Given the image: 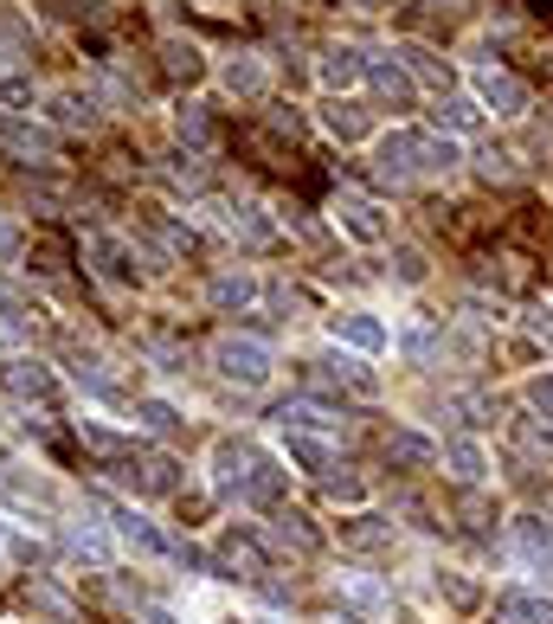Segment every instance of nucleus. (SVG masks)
<instances>
[{"mask_svg": "<svg viewBox=\"0 0 553 624\" xmlns=\"http://www.w3.org/2000/svg\"><path fill=\"white\" fill-rule=\"evenodd\" d=\"M213 368H220L232 387H264L277 361H270V348H264V341H252V335H225L220 348H213Z\"/></svg>", "mask_w": 553, "mask_h": 624, "instance_id": "obj_1", "label": "nucleus"}, {"mask_svg": "<svg viewBox=\"0 0 553 624\" xmlns=\"http://www.w3.org/2000/svg\"><path fill=\"white\" fill-rule=\"evenodd\" d=\"M329 213H334V225H341L354 245H386V232H393V220H386L373 200H354V193H341Z\"/></svg>", "mask_w": 553, "mask_h": 624, "instance_id": "obj_2", "label": "nucleus"}, {"mask_svg": "<svg viewBox=\"0 0 553 624\" xmlns=\"http://www.w3.org/2000/svg\"><path fill=\"white\" fill-rule=\"evenodd\" d=\"M0 148L20 155V161H52L59 136H52L45 123H33V116H0Z\"/></svg>", "mask_w": 553, "mask_h": 624, "instance_id": "obj_3", "label": "nucleus"}, {"mask_svg": "<svg viewBox=\"0 0 553 624\" xmlns=\"http://www.w3.org/2000/svg\"><path fill=\"white\" fill-rule=\"evenodd\" d=\"M7 393L13 400H33V405H52L59 400V373L45 368V361H33V355H20V361H7Z\"/></svg>", "mask_w": 553, "mask_h": 624, "instance_id": "obj_4", "label": "nucleus"}, {"mask_svg": "<svg viewBox=\"0 0 553 624\" xmlns=\"http://www.w3.org/2000/svg\"><path fill=\"white\" fill-rule=\"evenodd\" d=\"M213 573H225V580H258L264 573L258 535H220V548H213Z\"/></svg>", "mask_w": 553, "mask_h": 624, "instance_id": "obj_5", "label": "nucleus"}, {"mask_svg": "<svg viewBox=\"0 0 553 624\" xmlns=\"http://www.w3.org/2000/svg\"><path fill=\"white\" fill-rule=\"evenodd\" d=\"M334 341H348L354 355H380L393 335H386V322H380L373 309H341V316H334Z\"/></svg>", "mask_w": 553, "mask_h": 624, "instance_id": "obj_6", "label": "nucleus"}, {"mask_svg": "<svg viewBox=\"0 0 553 624\" xmlns=\"http://www.w3.org/2000/svg\"><path fill=\"white\" fill-rule=\"evenodd\" d=\"M213 470H220L225 496H245V483H252V470H258V451L238 444V438H220L213 444Z\"/></svg>", "mask_w": 553, "mask_h": 624, "instance_id": "obj_7", "label": "nucleus"}, {"mask_svg": "<svg viewBox=\"0 0 553 624\" xmlns=\"http://www.w3.org/2000/svg\"><path fill=\"white\" fill-rule=\"evenodd\" d=\"M477 97H482V110H496V116L528 110V84L515 72H477Z\"/></svg>", "mask_w": 553, "mask_h": 624, "instance_id": "obj_8", "label": "nucleus"}, {"mask_svg": "<svg viewBox=\"0 0 553 624\" xmlns=\"http://www.w3.org/2000/svg\"><path fill=\"white\" fill-rule=\"evenodd\" d=\"M84 257L97 264L104 284H136V264L123 252V239H110V232H91V239H84Z\"/></svg>", "mask_w": 553, "mask_h": 624, "instance_id": "obj_9", "label": "nucleus"}, {"mask_svg": "<svg viewBox=\"0 0 553 624\" xmlns=\"http://www.w3.org/2000/svg\"><path fill=\"white\" fill-rule=\"evenodd\" d=\"M373 168H380L386 181H406V174H418V136H412V129L386 136V142L373 148Z\"/></svg>", "mask_w": 553, "mask_h": 624, "instance_id": "obj_10", "label": "nucleus"}, {"mask_svg": "<svg viewBox=\"0 0 553 624\" xmlns=\"http://www.w3.org/2000/svg\"><path fill=\"white\" fill-rule=\"evenodd\" d=\"M386 457L406 464V470H432L444 457V444H432L425 432H406V425H400V432H386Z\"/></svg>", "mask_w": 553, "mask_h": 624, "instance_id": "obj_11", "label": "nucleus"}, {"mask_svg": "<svg viewBox=\"0 0 553 624\" xmlns=\"http://www.w3.org/2000/svg\"><path fill=\"white\" fill-rule=\"evenodd\" d=\"M284 451H290V464H302L309 477H329L334 470V444L316 438V432H284Z\"/></svg>", "mask_w": 553, "mask_h": 624, "instance_id": "obj_12", "label": "nucleus"}, {"mask_svg": "<svg viewBox=\"0 0 553 624\" xmlns=\"http://www.w3.org/2000/svg\"><path fill=\"white\" fill-rule=\"evenodd\" d=\"M110 528H116V535H123V541H129L136 553H174V548H168V535H155V521H142L136 509H110Z\"/></svg>", "mask_w": 553, "mask_h": 624, "instance_id": "obj_13", "label": "nucleus"}, {"mask_svg": "<svg viewBox=\"0 0 553 624\" xmlns=\"http://www.w3.org/2000/svg\"><path fill=\"white\" fill-rule=\"evenodd\" d=\"M161 65H168V77H181V84H200L206 77V52L193 39H161Z\"/></svg>", "mask_w": 553, "mask_h": 624, "instance_id": "obj_14", "label": "nucleus"}, {"mask_svg": "<svg viewBox=\"0 0 553 624\" xmlns=\"http://www.w3.org/2000/svg\"><path fill=\"white\" fill-rule=\"evenodd\" d=\"M361 77H368V59H361L354 45H329V52H322V84H329V91H348V84H361Z\"/></svg>", "mask_w": 553, "mask_h": 624, "instance_id": "obj_15", "label": "nucleus"}, {"mask_svg": "<svg viewBox=\"0 0 553 624\" xmlns=\"http://www.w3.org/2000/svg\"><path fill=\"white\" fill-rule=\"evenodd\" d=\"M284 489H290V470H284V464H270V457H258V470H252V483H245V503L277 509V503H284Z\"/></svg>", "mask_w": 553, "mask_h": 624, "instance_id": "obj_16", "label": "nucleus"}, {"mask_svg": "<svg viewBox=\"0 0 553 624\" xmlns=\"http://www.w3.org/2000/svg\"><path fill=\"white\" fill-rule=\"evenodd\" d=\"M496 624H553V605L528 599V592H502L496 599Z\"/></svg>", "mask_w": 553, "mask_h": 624, "instance_id": "obj_17", "label": "nucleus"}, {"mask_svg": "<svg viewBox=\"0 0 553 624\" xmlns=\"http://www.w3.org/2000/svg\"><path fill=\"white\" fill-rule=\"evenodd\" d=\"M136 470H142V489L148 496H174V489H181V464H174V457H168V451H148L142 464H136Z\"/></svg>", "mask_w": 553, "mask_h": 624, "instance_id": "obj_18", "label": "nucleus"}, {"mask_svg": "<svg viewBox=\"0 0 553 624\" xmlns=\"http://www.w3.org/2000/svg\"><path fill=\"white\" fill-rule=\"evenodd\" d=\"M444 464H450V477H457V483H470V489H477L482 470H489L482 444H470V438H450V444H444Z\"/></svg>", "mask_w": 553, "mask_h": 624, "instance_id": "obj_19", "label": "nucleus"}, {"mask_svg": "<svg viewBox=\"0 0 553 624\" xmlns=\"http://www.w3.org/2000/svg\"><path fill=\"white\" fill-rule=\"evenodd\" d=\"M220 84L232 91V97H264V65L252 59V52H238V59L220 72Z\"/></svg>", "mask_w": 553, "mask_h": 624, "instance_id": "obj_20", "label": "nucleus"}, {"mask_svg": "<svg viewBox=\"0 0 553 624\" xmlns=\"http://www.w3.org/2000/svg\"><path fill=\"white\" fill-rule=\"evenodd\" d=\"M341 541H348V548H386V541H393V521H380V515H348V521H341Z\"/></svg>", "mask_w": 553, "mask_h": 624, "instance_id": "obj_21", "label": "nucleus"}, {"mask_svg": "<svg viewBox=\"0 0 553 624\" xmlns=\"http://www.w3.org/2000/svg\"><path fill=\"white\" fill-rule=\"evenodd\" d=\"M270 535H277L284 548H296V553H316V548H322V535H316V528H309V521H302L296 509H277V521H270Z\"/></svg>", "mask_w": 553, "mask_h": 624, "instance_id": "obj_22", "label": "nucleus"}, {"mask_svg": "<svg viewBox=\"0 0 553 624\" xmlns=\"http://www.w3.org/2000/svg\"><path fill=\"white\" fill-rule=\"evenodd\" d=\"M322 129H329L334 142H361L368 136V116H361V104H329L322 110Z\"/></svg>", "mask_w": 553, "mask_h": 624, "instance_id": "obj_23", "label": "nucleus"}, {"mask_svg": "<svg viewBox=\"0 0 553 624\" xmlns=\"http://www.w3.org/2000/svg\"><path fill=\"white\" fill-rule=\"evenodd\" d=\"M252 296H258V277H252V271H225V277H213V303H220V309H245Z\"/></svg>", "mask_w": 553, "mask_h": 624, "instance_id": "obj_24", "label": "nucleus"}, {"mask_svg": "<svg viewBox=\"0 0 553 624\" xmlns=\"http://www.w3.org/2000/svg\"><path fill=\"white\" fill-rule=\"evenodd\" d=\"M368 84L386 97V104H406V97H412V77L400 72V65H386V59H373V65H368Z\"/></svg>", "mask_w": 553, "mask_h": 624, "instance_id": "obj_25", "label": "nucleus"}, {"mask_svg": "<svg viewBox=\"0 0 553 624\" xmlns=\"http://www.w3.org/2000/svg\"><path fill=\"white\" fill-rule=\"evenodd\" d=\"M457 161H464L457 142H425V136H418V174H450Z\"/></svg>", "mask_w": 553, "mask_h": 624, "instance_id": "obj_26", "label": "nucleus"}, {"mask_svg": "<svg viewBox=\"0 0 553 624\" xmlns=\"http://www.w3.org/2000/svg\"><path fill=\"white\" fill-rule=\"evenodd\" d=\"M136 419H142L155 438H174V432H181V412H174V405H161V400H142V405H136Z\"/></svg>", "mask_w": 553, "mask_h": 624, "instance_id": "obj_27", "label": "nucleus"}, {"mask_svg": "<svg viewBox=\"0 0 553 624\" xmlns=\"http://www.w3.org/2000/svg\"><path fill=\"white\" fill-rule=\"evenodd\" d=\"M174 129H181V142H193V148H206V142H213V123L200 116V104H181V116H174Z\"/></svg>", "mask_w": 553, "mask_h": 624, "instance_id": "obj_28", "label": "nucleus"}, {"mask_svg": "<svg viewBox=\"0 0 553 624\" xmlns=\"http://www.w3.org/2000/svg\"><path fill=\"white\" fill-rule=\"evenodd\" d=\"M77 438L91 444V451H104V457H123L129 451V438H116L110 425H91V419H77Z\"/></svg>", "mask_w": 553, "mask_h": 624, "instance_id": "obj_29", "label": "nucleus"}, {"mask_svg": "<svg viewBox=\"0 0 553 624\" xmlns=\"http://www.w3.org/2000/svg\"><path fill=\"white\" fill-rule=\"evenodd\" d=\"M438 592L450 599V605H457V612H477V599H482V592L470 586L464 573H438Z\"/></svg>", "mask_w": 553, "mask_h": 624, "instance_id": "obj_30", "label": "nucleus"}, {"mask_svg": "<svg viewBox=\"0 0 553 624\" xmlns=\"http://www.w3.org/2000/svg\"><path fill=\"white\" fill-rule=\"evenodd\" d=\"M477 110H482V104H470V97H444L438 123H450V129H477Z\"/></svg>", "mask_w": 553, "mask_h": 624, "instance_id": "obj_31", "label": "nucleus"}, {"mask_svg": "<svg viewBox=\"0 0 553 624\" xmlns=\"http://www.w3.org/2000/svg\"><path fill=\"white\" fill-rule=\"evenodd\" d=\"M26 271H39V277H59V271H65V252H59L52 239H39L33 252H26Z\"/></svg>", "mask_w": 553, "mask_h": 624, "instance_id": "obj_32", "label": "nucleus"}, {"mask_svg": "<svg viewBox=\"0 0 553 624\" xmlns=\"http://www.w3.org/2000/svg\"><path fill=\"white\" fill-rule=\"evenodd\" d=\"M515 438L528 444V451H541V457H553V425H541V419H521Z\"/></svg>", "mask_w": 553, "mask_h": 624, "instance_id": "obj_33", "label": "nucleus"}, {"mask_svg": "<svg viewBox=\"0 0 553 624\" xmlns=\"http://www.w3.org/2000/svg\"><path fill=\"white\" fill-rule=\"evenodd\" d=\"M432 348H438V335L425 329V322H412L406 329V355L418 361V368H432Z\"/></svg>", "mask_w": 553, "mask_h": 624, "instance_id": "obj_34", "label": "nucleus"}, {"mask_svg": "<svg viewBox=\"0 0 553 624\" xmlns=\"http://www.w3.org/2000/svg\"><path fill=\"white\" fill-rule=\"evenodd\" d=\"M406 59H412V72H418V77H444V84H450V65H444L438 52H425V45H406Z\"/></svg>", "mask_w": 553, "mask_h": 624, "instance_id": "obj_35", "label": "nucleus"}, {"mask_svg": "<svg viewBox=\"0 0 553 624\" xmlns=\"http://www.w3.org/2000/svg\"><path fill=\"white\" fill-rule=\"evenodd\" d=\"M393 277H400V284H418V277H425V252L400 245V252H393Z\"/></svg>", "mask_w": 553, "mask_h": 624, "instance_id": "obj_36", "label": "nucleus"}, {"mask_svg": "<svg viewBox=\"0 0 553 624\" xmlns=\"http://www.w3.org/2000/svg\"><path fill=\"white\" fill-rule=\"evenodd\" d=\"M329 496L334 503H361L368 489H361V477H329Z\"/></svg>", "mask_w": 553, "mask_h": 624, "instance_id": "obj_37", "label": "nucleus"}, {"mask_svg": "<svg viewBox=\"0 0 553 624\" xmlns=\"http://www.w3.org/2000/svg\"><path fill=\"white\" fill-rule=\"evenodd\" d=\"M26 322H20V316H0V348H13V341H26Z\"/></svg>", "mask_w": 553, "mask_h": 624, "instance_id": "obj_38", "label": "nucleus"}, {"mask_svg": "<svg viewBox=\"0 0 553 624\" xmlns=\"http://www.w3.org/2000/svg\"><path fill=\"white\" fill-rule=\"evenodd\" d=\"M528 400L541 405V412H553V373H547V380H534V387H528Z\"/></svg>", "mask_w": 553, "mask_h": 624, "instance_id": "obj_39", "label": "nucleus"}, {"mask_svg": "<svg viewBox=\"0 0 553 624\" xmlns=\"http://www.w3.org/2000/svg\"><path fill=\"white\" fill-rule=\"evenodd\" d=\"M528 329L541 335V341H553V309H534V316H528Z\"/></svg>", "mask_w": 553, "mask_h": 624, "instance_id": "obj_40", "label": "nucleus"}, {"mask_svg": "<svg viewBox=\"0 0 553 624\" xmlns=\"http://www.w3.org/2000/svg\"><path fill=\"white\" fill-rule=\"evenodd\" d=\"M348 592H354V605H380V586H368V580H354Z\"/></svg>", "mask_w": 553, "mask_h": 624, "instance_id": "obj_41", "label": "nucleus"}, {"mask_svg": "<svg viewBox=\"0 0 553 624\" xmlns=\"http://www.w3.org/2000/svg\"><path fill=\"white\" fill-rule=\"evenodd\" d=\"M148 624H181V618H174V612H161V605H155V612H148Z\"/></svg>", "mask_w": 553, "mask_h": 624, "instance_id": "obj_42", "label": "nucleus"}, {"mask_svg": "<svg viewBox=\"0 0 553 624\" xmlns=\"http://www.w3.org/2000/svg\"><path fill=\"white\" fill-rule=\"evenodd\" d=\"M7 245H13V232H7V225H0V257H7Z\"/></svg>", "mask_w": 553, "mask_h": 624, "instance_id": "obj_43", "label": "nucleus"}, {"mask_svg": "<svg viewBox=\"0 0 553 624\" xmlns=\"http://www.w3.org/2000/svg\"><path fill=\"white\" fill-rule=\"evenodd\" d=\"M0 77H7V52H0Z\"/></svg>", "mask_w": 553, "mask_h": 624, "instance_id": "obj_44", "label": "nucleus"}]
</instances>
